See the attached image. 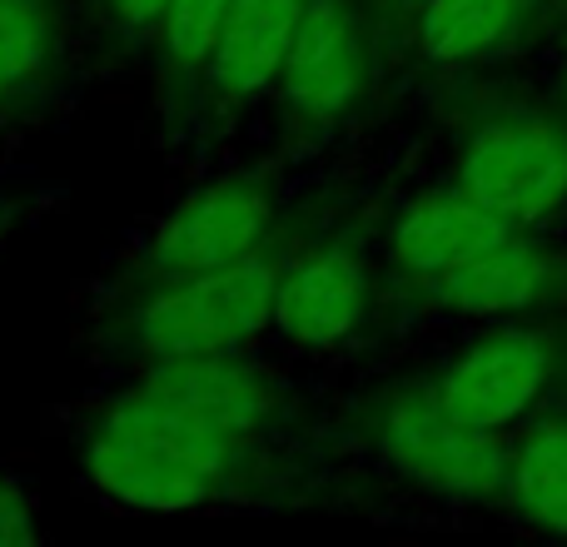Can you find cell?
Instances as JSON below:
<instances>
[{
    "label": "cell",
    "mask_w": 567,
    "mask_h": 547,
    "mask_svg": "<svg viewBox=\"0 0 567 547\" xmlns=\"http://www.w3.org/2000/svg\"><path fill=\"white\" fill-rule=\"evenodd\" d=\"M239 443L135 383L85 433V478L130 513H195L219 498Z\"/></svg>",
    "instance_id": "obj_1"
},
{
    "label": "cell",
    "mask_w": 567,
    "mask_h": 547,
    "mask_svg": "<svg viewBox=\"0 0 567 547\" xmlns=\"http://www.w3.org/2000/svg\"><path fill=\"white\" fill-rule=\"evenodd\" d=\"M279 265L265 255L225 269L159 274V283L130 309V343L145 359L245 353L275 323Z\"/></svg>",
    "instance_id": "obj_2"
},
{
    "label": "cell",
    "mask_w": 567,
    "mask_h": 547,
    "mask_svg": "<svg viewBox=\"0 0 567 547\" xmlns=\"http://www.w3.org/2000/svg\"><path fill=\"white\" fill-rule=\"evenodd\" d=\"M373 443H379V458L403 483L439 493V498H488V493L508 488L513 473V458L503 453L498 433L458 423L439 403L433 383L389 393L373 419Z\"/></svg>",
    "instance_id": "obj_3"
},
{
    "label": "cell",
    "mask_w": 567,
    "mask_h": 547,
    "mask_svg": "<svg viewBox=\"0 0 567 547\" xmlns=\"http://www.w3.org/2000/svg\"><path fill=\"white\" fill-rule=\"evenodd\" d=\"M458 189L508 225H533L567 199V140L538 120H498L468 140Z\"/></svg>",
    "instance_id": "obj_4"
},
{
    "label": "cell",
    "mask_w": 567,
    "mask_h": 547,
    "mask_svg": "<svg viewBox=\"0 0 567 547\" xmlns=\"http://www.w3.org/2000/svg\"><path fill=\"white\" fill-rule=\"evenodd\" d=\"M269 225H275V205L255 179H209V185L189 189L175 209L155 225L150 235V265L155 274H199V269H225L245 265V259L265 255Z\"/></svg>",
    "instance_id": "obj_5"
},
{
    "label": "cell",
    "mask_w": 567,
    "mask_h": 547,
    "mask_svg": "<svg viewBox=\"0 0 567 547\" xmlns=\"http://www.w3.org/2000/svg\"><path fill=\"white\" fill-rule=\"evenodd\" d=\"M548 343L538 333L498 329L458 353L449 369L433 379L439 403L468 429H508L533 409V399L548 383Z\"/></svg>",
    "instance_id": "obj_6"
},
{
    "label": "cell",
    "mask_w": 567,
    "mask_h": 547,
    "mask_svg": "<svg viewBox=\"0 0 567 547\" xmlns=\"http://www.w3.org/2000/svg\"><path fill=\"white\" fill-rule=\"evenodd\" d=\"M369 319V269L339 245H319L279 265L275 323L284 343L303 353H329L349 343Z\"/></svg>",
    "instance_id": "obj_7"
},
{
    "label": "cell",
    "mask_w": 567,
    "mask_h": 547,
    "mask_svg": "<svg viewBox=\"0 0 567 547\" xmlns=\"http://www.w3.org/2000/svg\"><path fill=\"white\" fill-rule=\"evenodd\" d=\"M145 389L185 409L229 443H249L275 413V383L245 353H195V359H150Z\"/></svg>",
    "instance_id": "obj_8"
},
{
    "label": "cell",
    "mask_w": 567,
    "mask_h": 547,
    "mask_svg": "<svg viewBox=\"0 0 567 547\" xmlns=\"http://www.w3.org/2000/svg\"><path fill=\"white\" fill-rule=\"evenodd\" d=\"M513 239V225L493 209H483L463 189H443V195H419L389 229V259L399 274L429 283L439 274L468 265L473 255Z\"/></svg>",
    "instance_id": "obj_9"
},
{
    "label": "cell",
    "mask_w": 567,
    "mask_h": 547,
    "mask_svg": "<svg viewBox=\"0 0 567 547\" xmlns=\"http://www.w3.org/2000/svg\"><path fill=\"white\" fill-rule=\"evenodd\" d=\"M279 90L309 120H333L359 100L363 40H359L353 16L339 0H309V16H303L289 60H284Z\"/></svg>",
    "instance_id": "obj_10"
},
{
    "label": "cell",
    "mask_w": 567,
    "mask_h": 547,
    "mask_svg": "<svg viewBox=\"0 0 567 547\" xmlns=\"http://www.w3.org/2000/svg\"><path fill=\"white\" fill-rule=\"evenodd\" d=\"M309 0H235L205 75L225 100H255L279 85Z\"/></svg>",
    "instance_id": "obj_11"
},
{
    "label": "cell",
    "mask_w": 567,
    "mask_h": 547,
    "mask_svg": "<svg viewBox=\"0 0 567 547\" xmlns=\"http://www.w3.org/2000/svg\"><path fill=\"white\" fill-rule=\"evenodd\" d=\"M548 283V265H543L538 249H528L523 239H503V245L473 255L468 265L439 274L423 289L439 303H449L453 313H468V319H498V313L528 309L533 299Z\"/></svg>",
    "instance_id": "obj_12"
},
{
    "label": "cell",
    "mask_w": 567,
    "mask_h": 547,
    "mask_svg": "<svg viewBox=\"0 0 567 547\" xmlns=\"http://www.w3.org/2000/svg\"><path fill=\"white\" fill-rule=\"evenodd\" d=\"M523 0H423L419 40L433 60L458 65L498 50L518 30Z\"/></svg>",
    "instance_id": "obj_13"
},
{
    "label": "cell",
    "mask_w": 567,
    "mask_h": 547,
    "mask_svg": "<svg viewBox=\"0 0 567 547\" xmlns=\"http://www.w3.org/2000/svg\"><path fill=\"white\" fill-rule=\"evenodd\" d=\"M508 488L533 523L567 533V423H548L513 453Z\"/></svg>",
    "instance_id": "obj_14"
},
{
    "label": "cell",
    "mask_w": 567,
    "mask_h": 547,
    "mask_svg": "<svg viewBox=\"0 0 567 547\" xmlns=\"http://www.w3.org/2000/svg\"><path fill=\"white\" fill-rule=\"evenodd\" d=\"M55 60L50 0H0V110L30 90Z\"/></svg>",
    "instance_id": "obj_15"
},
{
    "label": "cell",
    "mask_w": 567,
    "mask_h": 547,
    "mask_svg": "<svg viewBox=\"0 0 567 547\" xmlns=\"http://www.w3.org/2000/svg\"><path fill=\"white\" fill-rule=\"evenodd\" d=\"M235 0H169L165 20H159V40H165V55L179 70H205L209 55L219 45V30L229 20Z\"/></svg>",
    "instance_id": "obj_16"
},
{
    "label": "cell",
    "mask_w": 567,
    "mask_h": 547,
    "mask_svg": "<svg viewBox=\"0 0 567 547\" xmlns=\"http://www.w3.org/2000/svg\"><path fill=\"white\" fill-rule=\"evenodd\" d=\"M35 538H40V498L16 473H0V547H30Z\"/></svg>",
    "instance_id": "obj_17"
},
{
    "label": "cell",
    "mask_w": 567,
    "mask_h": 547,
    "mask_svg": "<svg viewBox=\"0 0 567 547\" xmlns=\"http://www.w3.org/2000/svg\"><path fill=\"white\" fill-rule=\"evenodd\" d=\"M110 10H115V16L125 20L130 30H159L169 0H110Z\"/></svg>",
    "instance_id": "obj_18"
},
{
    "label": "cell",
    "mask_w": 567,
    "mask_h": 547,
    "mask_svg": "<svg viewBox=\"0 0 567 547\" xmlns=\"http://www.w3.org/2000/svg\"><path fill=\"white\" fill-rule=\"evenodd\" d=\"M10 225H16V215H10V205H6V199H0V245H6Z\"/></svg>",
    "instance_id": "obj_19"
},
{
    "label": "cell",
    "mask_w": 567,
    "mask_h": 547,
    "mask_svg": "<svg viewBox=\"0 0 567 547\" xmlns=\"http://www.w3.org/2000/svg\"><path fill=\"white\" fill-rule=\"evenodd\" d=\"M409 6H423V0H409Z\"/></svg>",
    "instance_id": "obj_20"
}]
</instances>
